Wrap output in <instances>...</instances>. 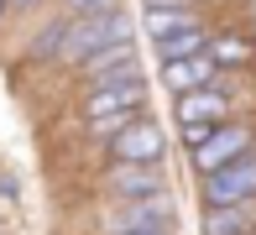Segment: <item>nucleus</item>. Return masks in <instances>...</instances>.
Here are the masks:
<instances>
[{
  "mask_svg": "<svg viewBox=\"0 0 256 235\" xmlns=\"http://www.w3.org/2000/svg\"><path fill=\"white\" fill-rule=\"evenodd\" d=\"M126 16L120 10H89V16H78V21H68V37H63V47L58 52L68 58V63H84V58H94L100 47H110V42H126Z\"/></svg>",
  "mask_w": 256,
  "mask_h": 235,
  "instance_id": "f257e3e1",
  "label": "nucleus"
},
{
  "mask_svg": "<svg viewBox=\"0 0 256 235\" xmlns=\"http://www.w3.org/2000/svg\"><path fill=\"white\" fill-rule=\"evenodd\" d=\"M256 198V152H240L236 162L204 172V204H251Z\"/></svg>",
  "mask_w": 256,
  "mask_h": 235,
  "instance_id": "f03ea898",
  "label": "nucleus"
},
{
  "mask_svg": "<svg viewBox=\"0 0 256 235\" xmlns=\"http://www.w3.org/2000/svg\"><path fill=\"white\" fill-rule=\"evenodd\" d=\"M251 141H256V131H251L246 120H220L214 131L194 146V168H199V172H214V168H225V162H236L240 152H251Z\"/></svg>",
  "mask_w": 256,
  "mask_h": 235,
  "instance_id": "7ed1b4c3",
  "label": "nucleus"
},
{
  "mask_svg": "<svg viewBox=\"0 0 256 235\" xmlns=\"http://www.w3.org/2000/svg\"><path fill=\"white\" fill-rule=\"evenodd\" d=\"M136 104H146V84H142V78H120V84H89L84 115H89V120H126Z\"/></svg>",
  "mask_w": 256,
  "mask_h": 235,
  "instance_id": "20e7f679",
  "label": "nucleus"
},
{
  "mask_svg": "<svg viewBox=\"0 0 256 235\" xmlns=\"http://www.w3.org/2000/svg\"><path fill=\"white\" fill-rule=\"evenodd\" d=\"M110 157L115 162H157L162 157V131L152 120H142V115H131V120H120L110 131Z\"/></svg>",
  "mask_w": 256,
  "mask_h": 235,
  "instance_id": "39448f33",
  "label": "nucleus"
},
{
  "mask_svg": "<svg viewBox=\"0 0 256 235\" xmlns=\"http://www.w3.org/2000/svg\"><path fill=\"white\" fill-rule=\"evenodd\" d=\"M78 68H84L89 84H120V78H136V52H131V42H110L94 58H84Z\"/></svg>",
  "mask_w": 256,
  "mask_h": 235,
  "instance_id": "423d86ee",
  "label": "nucleus"
},
{
  "mask_svg": "<svg viewBox=\"0 0 256 235\" xmlns=\"http://www.w3.org/2000/svg\"><path fill=\"white\" fill-rule=\"evenodd\" d=\"M162 74H168V84L183 94V89L209 84V78L220 74V63H214V52H209V47H199V52H188V58H172V63H162Z\"/></svg>",
  "mask_w": 256,
  "mask_h": 235,
  "instance_id": "0eeeda50",
  "label": "nucleus"
},
{
  "mask_svg": "<svg viewBox=\"0 0 256 235\" xmlns=\"http://www.w3.org/2000/svg\"><path fill=\"white\" fill-rule=\"evenodd\" d=\"M110 188H115L120 198H152V194H162L157 162H115V172H110Z\"/></svg>",
  "mask_w": 256,
  "mask_h": 235,
  "instance_id": "6e6552de",
  "label": "nucleus"
},
{
  "mask_svg": "<svg viewBox=\"0 0 256 235\" xmlns=\"http://www.w3.org/2000/svg\"><path fill=\"white\" fill-rule=\"evenodd\" d=\"M178 120L183 126H188V120H225V94H214L209 84L183 89L178 94Z\"/></svg>",
  "mask_w": 256,
  "mask_h": 235,
  "instance_id": "1a4fd4ad",
  "label": "nucleus"
},
{
  "mask_svg": "<svg viewBox=\"0 0 256 235\" xmlns=\"http://www.w3.org/2000/svg\"><path fill=\"white\" fill-rule=\"evenodd\" d=\"M251 204H209L204 235H251Z\"/></svg>",
  "mask_w": 256,
  "mask_h": 235,
  "instance_id": "9d476101",
  "label": "nucleus"
},
{
  "mask_svg": "<svg viewBox=\"0 0 256 235\" xmlns=\"http://www.w3.org/2000/svg\"><path fill=\"white\" fill-rule=\"evenodd\" d=\"M199 47H204V26H199V21H188L183 32L157 37V58H162V63H172V58H188V52H199Z\"/></svg>",
  "mask_w": 256,
  "mask_h": 235,
  "instance_id": "9b49d317",
  "label": "nucleus"
},
{
  "mask_svg": "<svg viewBox=\"0 0 256 235\" xmlns=\"http://www.w3.org/2000/svg\"><path fill=\"white\" fill-rule=\"evenodd\" d=\"M188 21H194V16H188L183 6H178V10H162V6H157L152 16H146V32H152V37H168V32H183Z\"/></svg>",
  "mask_w": 256,
  "mask_h": 235,
  "instance_id": "f8f14e48",
  "label": "nucleus"
},
{
  "mask_svg": "<svg viewBox=\"0 0 256 235\" xmlns=\"http://www.w3.org/2000/svg\"><path fill=\"white\" fill-rule=\"evenodd\" d=\"M63 37H68V21H52V26L42 32L37 42H32V58H37V63H42V58H52L58 47H63Z\"/></svg>",
  "mask_w": 256,
  "mask_h": 235,
  "instance_id": "ddd939ff",
  "label": "nucleus"
},
{
  "mask_svg": "<svg viewBox=\"0 0 256 235\" xmlns=\"http://www.w3.org/2000/svg\"><path fill=\"white\" fill-rule=\"evenodd\" d=\"M209 52H214V63H236V58H246L251 47H246V42H214Z\"/></svg>",
  "mask_w": 256,
  "mask_h": 235,
  "instance_id": "4468645a",
  "label": "nucleus"
},
{
  "mask_svg": "<svg viewBox=\"0 0 256 235\" xmlns=\"http://www.w3.org/2000/svg\"><path fill=\"white\" fill-rule=\"evenodd\" d=\"M120 235H168V230H146V225H142V230H120Z\"/></svg>",
  "mask_w": 256,
  "mask_h": 235,
  "instance_id": "2eb2a0df",
  "label": "nucleus"
},
{
  "mask_svg": "<svg viewBox=\"0 0 256 235\" xmlns=\"http://www.w3.org/2000/svg\"><path fill=\"white\" fill-rule=\"evenodd\" d=\"M74 6H84V10H94V6H100V0H74Z\"/></svg>",
  "mask_w": 256,
  "mask_h": 235,
  "instance_id": "dca6fc26",
  "label": "nucleus"
},
{
  "mask_svg": "<svg viewBox=\"0 0 256 235\" xmlns=\"http://www.w3.org/2000/svg\"><path fill=\"white\" fill-rule=\"evenodd\" d=\"M6 6H10V0H0V16H6Z\"/></svg>",
  "mask_w": 256,
  "mask_h": 235,
  "instance_id": "f3484780",
  "label": "nucleus"
},
{
  "mask_svg": "<svg viewBox=\"0 0 256 235\" xmlns=\"http://www.w3.org/2000/svg\"><path fill=\"white\" fill-rule=\"evenodd\" d=\"M16 6H26V0H16Z\"/></svg>",
  "mask_w": 256,
  "mask_h": 235,
  "instance_id": "a211bd4d",
  "label": "nucleus"
}]
</instances>
